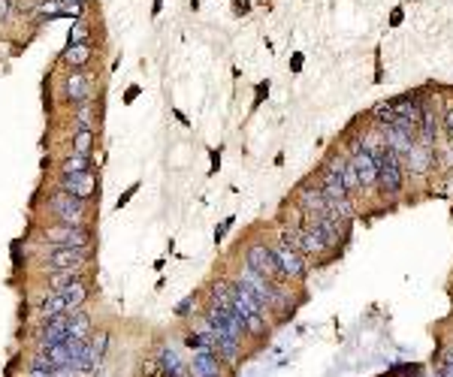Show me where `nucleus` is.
I'll return each mask as SVG.
<instances>
[{
	"instance_id": "obj_5",
	"label": "nucleus",
	"mask_w": 453,
	"mask_h": 377,
	"mask_svg": "<svg viewBox=\"0 0 453 377\" xmlns=\"http://www.w3.org/2000/svg\"><path fill=\"white\" fill-rule=\"evenodd\" d=\"M91 257H94V248H48L43 254V269H76V266H88Z\"/></svg>"
},
{
	"instance_id": "obj_2",
	"label": "nucleus",
	"mask_w": 453,
	"mask_h": 377,
	"mask_svg": "<svg viewBox=\"0 0 453 377\" xmlns=\"http://www.w3.org/2000/svg\"><path fill=\"white\" fill-rule=\"evenodd\" d=\"M39 241L46 248H94V226L46 223L39 226Z\"/></svg>"
},
{
	"instance_id": "obj_23",
	"label": "nucleus",
	"mask_w": 453,
	"mask_h": 377,
	"mask_svg": "<svg viewBox=\"0 0 453 377\" xmlns=\"http://www.w3.org/2000/svg\"><path fill=\"white\" fill-rule=\"evenodd\" d=\"M154 362H158V368H160V371H167V374H176L178 368L185 365V362L178 359V353H176V350H172L169 344L158 347V353H154Z\"/></svg>"
},
{
	"instance_id": "obj_35",
	"label": "nucleus",
	"mask_w": 453,
	"mask_h": 377,
	"mask_svg": "<svg viewBox=\"0 0 453 377\" xmlns=\"http://www.w3.org/2000/svg\"><path fill=\"white\" fill-rule=\"evenodd\" d=\"M233 221H236V217H233V214H230V217H227V221H224V223H221V226H218V230H215V241H224V236H227V230H230V226H233Z\"/></svg>"
},
{
	"instance_id": "obj_22",
	"label": "nucleus",
	"mask_w": 453,
	"mask_h": 377,
	"mask_svg": "<svg viewBox=\"0 0 453 377\" xmlns=\"http://www.w3.org/2000/svg\"><path fill=\"white\" fill-rule=\"evenodd\" d=\"M57 314H67V302H64V293H48L46 290V299L39 302V317L46 320H52Z\"/></svg>"
},
{
	"instance_id": "obj_45",
	"label": "nucleus",
	"mask_w": 453,
	"mask_h": 377,
	"mask_svg": "<svg viewBox=\"0 0 453 377\" xmlns=\"http://www.w3.org/2000/svg\"><path fill=\"white\" fill-rule=\"evenodd\" d=\"M233 3H236V0H233Z\"/></svg>"
},
{
	"instance_id": "obj_9",
	"label": "nucleus",
	"mask_w": 453,
	"mask_h": 377,
	"mask_svg": "<svg viewBox=\"0 0 453 377\" xmlns=\"http://www.w3.org/2000/svg\"><path fill=\"white\" fill-rule=\"evenodd\" d=\"M55 190H64V194L85 199V203H94V196L100 194L97 190V175L94 172H79V175H57Z\"/></svg>"
},
{
	"instance_id": "obj_24",
	"label": "nucleus",
	"mask_w": 453,
	"mask_h": 377,
	"mask_svg": "<svg viewBox=\"0 0 453 377\" xmlns=\"http://www.w3.org/2000/svg\"><path fill=\"white\" fill-rule=\"evenodd\" d=\"M91 37H94V30H91V21L88 19H76V21H73V28H70V33H67V46L91 43Z\"/></svg>"
},
{
	"instance_id": "obj_40",
	"label": "nucleus",
	"mask_w": 453,
	"mask_h": 377,
	"mask_svg": "<svg viewBox=\"0 0 453 377\" xmlns=\"http://www.w3.org/2000/svg\"><path fill=\"white\" fill-rule=\"evenodd\" d=\"M221 169V151H212V172Z\"/></svg>"
},
{
	"instance_id": "obj_12",
	"label": "nucleus",
	"mask_w": 453,
	"mask_h": 377,
	"mask_svg": "<svg viewBox=\"0 0 453 377\" xmlns=\"http://www.w3.org/2000/svg\"><path fill=\"white\" fill-rule=\"evenodd\" d=\"M296 205L302 208L306 214H326L329 212V205H326V199L324 194H320V187H296Z\"/></svg>"
},
{
	"instance_id": "obj_29",
	"label": "nucleus",
	"mask_w": 453,
	"mask_h": 377,
	"mask_svg": "<svg viewBox=\"0 0 453 377\" xmlns=\"http://www.w3.org/2000/svg\"><path fill=\"white\" fill-rule=\"evenodd\" d=\"M12 15H15V0H0V28L10 24Z\"/></svg>"
},
{
	"instance_id": "obj_31",
	"label": "nucleus",
	"mask_w": 453,
	"mask_h": 377,
	"mask_svg": "<svg viewBox=\"0 0 453 377\" xmlns=\"http://www.w3.org/2000/svg\"><path fill=\"white\" fill-rule=\"evenodd\" d=\"M420 371V365H393L390 377H414Z\"/></svg>"
},
{
	"instance_id": "obj_39",
	"label": "nucleus",
	"mask_w": 453,
	"mask_h": 377,
	"mask_svg": "<svg viewBox=\"0 0 453 377\" xmlns=\"http://www.w3.org/2000/svg\"><path fill=\"white\" fill-rule=\"evenodd\" d=\"M172 115H176V118H178V124H185V127H191V118H185V112H181V109H172Z\"/></svg>"
},
{
	"instance_id": "obj_20",
	"label": "nucleus",
	"mask_w": 453,
	"mask_h": 377,
	"mask_svg": "<svg viewBox=\"0 0 453 377\" xmlns=\"http://www.w3.org/2000/svg\"><path fill=\"white\" fill-rule=\"evenodd\" d=\"M91 326H94V320H91V314L85 311V308L70 311V326H67L70 338H91Z\"/></svg>"
},
{
	"instance_id": "obj_32",
	"label": "nucleus",
	"mask_w": 453,
	"mask_h": 377,
	"mask_svg": "<svg viewBox=\"0 0 453 377\" xmlns=\"http://www.w3.org/2000/svg\"><path fill=\"white\" fill-rule=\"evenodd\" d=\"M136 190H139V181H133V184H130V187L124 190V194H121V196H118V203H115V208H118V212H121V208H124V205L130 203V199H133V196H136Z\"/></svg>"
},
{
	"instance_id": "obj_1",
	"label": "nucleus",
	"mask_w": 453,
	"mask_h": 377,
	"mask_svg": "<svg viewBox=\"0 0 453 377\" xmlns=\"http://www.w3.org/2000/svg\"><path fill=\"white\" fill-rule=\"evenodd\" d=\"M46 212L57 223H73V226H91V203L76 199L64 190H48L46 196Z\"/></svg>"
},
{
	"instance_id": "obj_37",
	"label": "nucleus",
	"mask_w": 453,
	"mask_h": 377,
	"mask_svg": "<svg viewBox=\"0 0 453 377\" xmlns=\"http://www.w3.org/2000/svg\"><path fill=\"white\" fill-rule=\"evenodd\" d=\"M52 377H79L76 368H70V365H64V368H55Z\"/></svg>"
},
{
	"instance_id": "obj_13",
	"label": "nucleus",
	"mask_w": 453,
	"mask_h": 377,
	"mask_svg": "<svg viewBox=\"0 0 453 377\" xmlns=\"http://www.w3.org/2000/svg\"><path fill=\"white\" fill-rule=\"evenodd\" d=\"M191 365L200 371L203 377H224V359L212 350H194Z\"/></svg>"
},
{
	"instance_id": "obj_44",
	"label": "nucleus",
	"mask_w": 453,
	"mask_h": 377,
	"mask_svg": "<svg viewBox=\"0 0 453 377\" xmlns=\"http://www.w3.org/2000/svg\"><path fill=\"white\" fill-rule=\"evenodd\" d=\"M61 6H70V3H91V0H57Z\"/></svg>"
},
{
	"instance_id": "obj_26",
	"label": "nucleus",
	"mask_w": 453,
	"mask_h": 377,
	"mask_svg": "<svg viewBox=\"0 0 453 377\" xmlns=\"http://www.w3.org/2000/svg\"><path fill=\"white\" fill-rule=\"evenodd\" d=\"M342 181H344V187H348V194H353V190H360V178H357V172H353V166H351V157H342Z\"/></svg>"
},
{
	"instance_id": "obj_42",
	"label": "nucleus",
	"mask_w": 453,
	"mask_h": 377,
	"mask_svg": "<svg viewBox=\"0 0 453 377\" xmlns=\"http://www.w3.org/2000/svg\"><path fill=\"white\" fill-rule=\"evenodd\" d=\"M94 377H112V371H109V368H103V362H100V365H97V374Z\"/></svg>"
},
{
	"instance_id": "obj_17",
	"label": "nucleus",
	"mask_w": 453,
	"mask_h": 377,
	"mask_svg": "<svg viewBox=\"0 0 453 377\" xmlns=\"http://www.w3.org/2000/svg\"><path fill=\"white\" fill-rule=\"evenodd\" d=\"M57 293H64V302H67V314H70V311H76V308H85V302L91 299L88 278H82V281H76V284H70V287H64V290H57Z\"/></svg>"
},
{
	"instance_id": "obj_3",
	"label": "nucleus",
	"mask_w": 453,
	"mask_h": 377,
	"mask_svg": "<svg viewBox=\"0 0 453 377\" xmlns=\"http://www.w3.org/2000/svg\"><path fill=\"white\" fill-rule=\"evenodd\" d=\"M245 266L254 269L257 275H263V278L272 281V284H290L284 278V272H281V266H278L275 254H272L269 241H251L248 250H245Z\"/></svg>"
},
{
	"instance_id": "obj_36",
	"label": "nucleus",
	"mask_w": 453,
	"mask_h": 377,
	"mask_svg": "<svg viewBox=\"0 0 453 377\" xmlns=\"http://www.w3.org/2000/svg\"><path fill=\"white\" fill-rule=\"evenodd\" d=\"M441 121H444V133H447V139L453 142V106L447 109V115H444Z\"/></svg>"
},
{
	"instance_id": "obj_30",
	"label": "nucleus",
	"mask_w": 453,
	"mask_h": 377,
	"mask_svg": "<svg viewBox=\"0 0 453 377\" xmlns=\"http://www.w3.org/2000/svg\"><path fill=\"white\" fill-rule=\"evenodd\" d=\"M266 97H269V79H266V82H260L257 91H254V106H251V112H257L260 103H263Z\"/></svg>"
},
{
	"instance_id": "obj_11",
	"label": "nucleus",
	"mask_w": 453,
	"mask_h": 377,
	"mask_svg": "<svg viewBox=\"0 0 453 377\" xmlns=\"http://www.w3.org/2000/svg\"><path fill=\"white\" fill-rule=\"evenodd\" d=\"M57 61L67 64V70H85L94 61V43H79V46H64Z\"/></svg>"
},
{
	"instance_id": "obj_43",
	"label": "nucleus",
	"mask_w": 453,
	"mask_h": 377,
	"mask_svg": "<svg viewBox=\"0 0 453 377\" xmlns=\"http://www.w3.org/2000/svg\"><path fill=\"white\" fill-rule=\"evenodd\" d=\"M28 377H52V371H37V368H30Z\"/></svg>"
},
{
	"instance_id": "obj_14",
	"label": "nucleus",
	"mask_w": 453,
	"mask_h": 377,
	"mask_svg": "<svg viewBox=\"0 0 453 377\" xmlns=\"http://www.w3.org/2000/svg\"><path fill=\"white\" fill-rule=\"evenodd\" d=\"M435 139H438V115H435L432 109H426V112L420 115L414 142L417 145H426V148H435Z\"/></svg>"
},
{
	"instance_id": "obj_8",
	"label": "nucleus",
	"mask_w": 453,
	"mask_h": 377,
	"mask_svg": "<svg viewBox=\"0 0 453 377\" xmlns=\"http://www.w3.org/2000/svg\"><path fill=\"white\" fill-rule=\"evenodd\" d=\"M64 103H70L73 109L88 103V100H94V79L85 73V70H70L67 75H64Z\"/></svg>"
},
{
	"instance_id": "obj_4",
	"label": "nucleus",
	"mask_w": 453,
	"mask_h": 377,
	"mask_svg": "<svg viewBox=\"0 0 453 377\" xmlns=\"http://www.w3.org/2000/svg\"><path fill=\"white\" fill-rule=\"evenodd\" d=\"M236 284H242V287L248 290L254 299H257V305H260L266 314L272 311V308H275V293H278V284L266 281V278H263V275H257L254 269H248V266H242V269H239V275H236Z\"/></svg>"
},
{
	"instance_id": "obj_16",
	"label": "nucleus",
	"mask_w": 453,
	"mask_h": 377,
	"mask_svg": "<svg viewBox=\"0 0 453 377\" xmlns=\"http://www.w3.org/2000/svg\"><path fill=\"white\" fill-rule=\"evenodd\" d=\"M85 278V266H76V269H57V272H46V290L48 293H57L70 284H76Z\"/></svg>"
},
{
	"instance_id": "obj_6",
	"label": "nucleus",
	"mask_w": 453,
	"mask_h": 377,
	"mask_svg": "<svg viewBox=\"0 0 453 377\" xmlns=\"http://www.w3.org/2000/svg\"><path fill=\"white\" fill-rule=\"evenodd\" d=\"M269 248H272V254H275V259H278V266H281V272H284L287 281H306L308 278V269H311V263H306L308 257H302L299 250L287 248L281 239H275Z\"/></svg>"
},
{
	"instance_id": "obj_19",
	"label": "nucleus",
	"mask_w": 453,
	"mask_h": 377,
	"mask_svg": "<svg viewBox=\"0 0 453 377\" xmlns=\"http://www.w3.org/2000/svg\"><path fill=\"white\" fill-rule=\"evenodd\" d=\"M97 148V130H76L70 139V154H82V157H94Z\"/></svg>"
},
{
	"instance_id": "obj_28",
	"label": "nucleus",
	"mask_w": 453,
	"mask_h": 377,
	"mask_svg": "<svg viewBox=\"0 0 453 377\" xmlns=\"http://www.w3.org/2000/svg\"><path fill=\"white\" fill-rule=\"evenodd\" d=\"M30 368H37V371H55L52 359H48L46 350H37L34 356H30Z\"/></svg>"
},
{
	"instance_id": "obj_10",
	"label": "nucleus",
	"mask_w": 453,
	"mask_h": 377,
	"mask_svg": "<svg viewBox=\"0 0 453 377\" xmlns=\"http://www.w3.org/2000/svg\"><path fill=\"white\" fill-rule=\"evenodd\" d=\"M351 166H353V172H357V178H360V190H375L378 187V160L369 151H351Z\"/></svg>"
},
{
	"instance_id": "obj_38",
	"label": "nucleus",
	"mask_w": 453,
	"mask_h": 377,
	"mask_svg": "<svg viewBox=\"0 0 453 377\" xmlns=\"http://www.w3.org/2000/svg\"><path fill=\"white\" fill-rule=\"evenodd\" d=\"M136 97H139V85H130V88L124 91V103H133Z\"/></svg>"
},
{
	"instance_id": "obj_33",
	"label": "nucleus",
	"mask_w": 453,
	"mask_h": 377,
	"mask_svg": "<svg viewBox=\"0 0 453 377\" xmlns=\"http://www.w3.org/2000/svg\"><path fill=\"white\" fill-rule=\"evenodd\" d=\"M402 21H405V10H402V6H393L390 10V28H399Z\"/></svg>"
},
{
	"instance_id": "obj_41",
	"label": "nucleus",
	"mask_w": 453,
	"mask_h": 377,
	"mask_svg": "<svg viewBox=\"0 0 453 377\" xmlns=\"http://www.w3.org/2000/svg\"><path fill=\"white\" fill-rule=\"evenodd\" d=\"M160 10H163V0H154V3H151V19H158Z\"/></svg>"
},
{
	"instance_id": "obj_25",
	"label": "nucleus",
	"mask_w": 453,
	"mask_h": 377,
	"mask_svg": "<svg viewBox=\"0 0 453 377\" xmlns=\"http://www.w3.org/2000/svg\"><path fill=\"white\" fill-rule=\"evenodd\" d=\"M196 305H200V296H196V293H187V296L181 299L176 308H172V314H176V317H181V320H187V317H194Z\"/></svg>"
},
{
	"instance_id": "obj_7",
	"label": "nucleus",
	"mask_w": 453,
	"mask_h": 377,
	"mask_svg": "<svg viewBox=\"0 0 453 377\" xmlns=\"http://www.w3.org/2000/svg\"><path fill=\"white\" fill-rule=\"evenodd\" d=\"M402 184H405L402 160H399V154H393V151L387 148L384 154L378 157V190H384V194L396 196L399 190H402Z\"/></svg>"
},
{
	"instance_id": "obj_27",
	"label": "nucleus",
	"mask_w": 453,
	"mask_h": 377,
	"mask_svg": "<svg viewBox=\"0 0 453 377\" xmlns=\"http://www.w3.org/2000/svg\"><path fill=\"white\" fill-rule=\"evenodd\" d=\"M46 353H48V359H52V365H55V368L70 365V350H67V344H55V347H48Z\"/></svg>"
},
{
	"instance_id": "obj_34",
	"label": "nucleus",
	"mask_w": 453,
	"mask_h": 377,
	"mask_svg": "<svg viewBox=\"0 0 453 377\" xmlns=\"http://www.w3.org/2000/svg\"><path fill=\"white\" fill-rule=\"evenodd\" d=\"M302 64H306V55H302V52H293V55H290V73H302Z\"/></svg>"
},
{
	"instance_id": "obj_21",
	"label": "nucleus",
	"mask_w": 453,
	"mask_h": 377,
	"mask_svg": "<svg viewBox=\"0 0 453 377\" xmlns=\"http://www.w3.org/2000/svg\"><path fill=\"white\" fill-rule=\"evenodd\" d=\"M61 175H79V172H94V157H82V154H67L57 163Z\"/></svg>"
},
{
	"instance_id": "obj_18",
	"label": "nucleus",
	"mask_w": 453,
	"mask_h": 377,
	"mask_svg": "<svg viewBox=\"0 0 453 377\" xmlns=\"http://www.w3.org/2000/svg\"><path fill=\"white\" fill-rule=\"evenodd\" d=\"M97 115H100L97 100H88L73 109V124H76V130H97Z\"/></svg>"
},
{
	"instance_id": "obj_15",
	"label": "nucleus",
	"mask_w": 453,
	"mask_h": 377,
	"mask_svg": "<svg viewBox=\"0 0 453 377\" xmlns=\"http://www.w3.org/2000/svg\"><path fill=\"white\" fill-rule=\"evenodd\" d=\"M402 163H405L414 175H423V172H429V166L435 163V154H432V148L417 145V142H414V148H411L408 154L402 157Z\"/></svg>"
}]
</instances>
